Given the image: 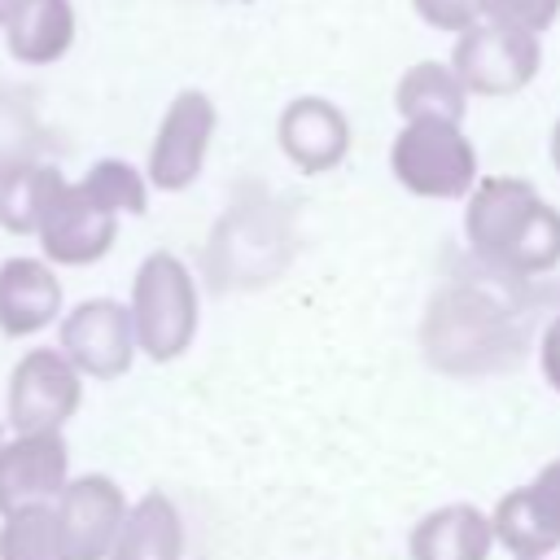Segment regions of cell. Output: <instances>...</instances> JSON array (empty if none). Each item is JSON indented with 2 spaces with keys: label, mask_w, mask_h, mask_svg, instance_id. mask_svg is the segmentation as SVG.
I'll return each mask as SVG.
<instances>
[{
  "label": "cell",
  "mask_w": 560,
  "mask_h": 560,
  "mask_svg": "<svg viewBox=\"0 0 560 560\" xmlns=\"http://www.w3.org/2000/svg\"><path fill=\"white\" fill-rule=\"evenodd\" d=\"M464 236L499 276L529 280L560 262V210L521 175H486L468 192Z\"/></svg>",
  "instance_id": "obj_1"
},
{
  "label": "cell",
  "mask_w": 560,
  "mask_h": 560,
  "mask_svg": "<svg viewBox=\"0 0 560 560\" xmlns=\"http://www.w3.org/2000/svg\"><path fill=\"white\" fill-rule=\"evenodd\" d=\"M420 337L429 363L451 376L494 372L503 363H516L521 354L516 315L477 284H446L442 293H433Z\"/></svg>",
  "instance_id": "obj_2"
},
{
  "label": "cell",
  "mask_w": 560,
  "mask_h": 560,
  "mask_svg": "<svg viewBox=\"0 0 560 560\" xmlns=\"http://www.w3.org/2000/svg\"><path fill=\"white\" fill-rule=\"evenodd\" d=\"M131 324L140 354L153 363L179 359L197 337V280L171 249H153L131 280Z\"/></svg>",
  "instance_id": "obj_3"
},
{
  "label": "cell",
  "mask_w": 560,
  "mask_h": 560,
  "mask_svg": "<svg viewBox=\"0 0 560 560\" xmlns=\"http://www.w3.org/2000/svg\"><path fill=\"white\" fill-rule=\"evenodd\" d=\"M389 175L424 201H459L477 188V149L459 122L411 118L389 140Z\"/></svg>",
  "instance_id": "obj_4"
},
{
  "label": "cell",
  "mask_w": 560,
  "mask_h": 560,
  "mask_svg": "<svg viewBox=\"0 0 560 560\" xmlns=\"http://www.w3.org/2000/svg\"><path fill=\"white\" fill-rule=\"evenodd\" d=\"M35 241L52 267H88L114 249L118 214H109L79 179H66L57 166H48L35 214Z\"/></svg>",
  "instance_id": "obj_5"
},
{
  "label": "cell",
  "mask_w": 560,
  "mask_h": 560,
  "mask_svg": "<svg viewBox=\"0 0 560 560\" xmlns=\"http://www.w3.org/2000/svg\"><path fill=\"white\" fill-rule=\"evenodd\" d=\"M214 131H219V105L201 88L175 92L149 144V162H144L149 184L158 192H184L188 184H197V175L206 171Z\"/></svg>",
  "instance_id": "obj_6"
},
{
  "label": "cell",
  "mask_w": 560,
  "mask_h": 560,
  "mask_svg": "<svg viewBox=\"0 0 560 560\" xmlns=\"http://www.w3.org/2000/svg\"><path fill=\"white\" fill-rule=\"evenodd\" d=\"M542 66V44L538 35L499 26V22H477L464 35H455L451 48V70L468 88V96H516L521 88L534 83Z\"/></svg>",
  "instance_id": "obj_7"
},
{
  "label": "cell",
  "mask_w": 560,
  "mask_h": 560,
  "mask_svg": "<svg viewBox=\"0 0 560 560\" xmlns=\"http://www.w3.org/2000/svg\"><path fill=\"white\" fill-rule=\"evenodd\" d=\"M289 258V232L284 219L254 201V206H236L232 214L219 219L210 249H206V267L214 276L219 289L228 284H267Z\"/></svg>",
  "instance_id": "obj_8"
},
{
  "label": "cell",
  "mask_w": 560,
  "mask_h": 560,
  "mask_svg": "<svg viewBox=\"0 0 560 560\" xmlns=\"http://www.w3.org/2000/svg\"><path fill=\"white\" fill-rule=\"evenodd\" d=\"M83 402V372L52 346L26 350L9 372L4 420L13 433H48L61 429Z\"/></svg>",
  "instance_id": "obj_9"
},
{
  "label": "cell",
  "mask_w": 560,
  "mask_h": 560,
  "mask_svg": "<svg viewBox=\"0 0 560 560\" xmlns=\"http://www.w3.org/2000/svg\"><path fill=\"white\" fill-rule=\"evenodd\" d=\"M57 350L88 381H118L140 354L131 311L114 298H88L70 306L57 319Z\"/></svg>",
  "instance_id": "obj_10"
},
{
  "label": "cell",
  "mask_w": 560,
  "mask_h": 560,
  "mask_svg": "<svg viewBox=\"0 0 560 560\" xmlns=\"http://www.w3.org/2000/svg\"><path fill=\"white\" fill-rule=\"evenodd\" d=\"M57 525L66 542V560H109L122 521H127V499L114 477L105 472H83L70 477L66 490L57 494Z\"/></svg>",
  "instance_id": "obj_11"
},
{
  "label": "cell",
  "mask_w": 560,
  "mask_h": 560,
  "mask_svg": "<svg viewBox=\"0 0 560 560\" xmlns=\"http://www.w3.org/2000/svg\"><path fill=\"white\" fill-rule=\"evenodd\" d=\"M70 481V446L61 429L18 433L0 446V516L35 503H57Z\"/></svg>",
  "instance_id": "obj_12"
},
{
  "label": "cell",
  "mask_w": 560,
  "mask_h": 560,
  "mask_svg": "<svg viewBox=\"0 0 560 560\" xmlns=\"http://www.w3.org/2000/svg\"><path fill=\"white\" fill-rule=\"evenodd\" d=\"M276 144L302 175H328L350 153V118L328 96H293L276 118Z\"/></svg>",
  "instance_id": "obj_13"
},
{
  "label": "cell",
  "mask_w": 560,
  "mask_h": 560,
  "mask_svg": "<svg viewBox=\"0 0 560 560\" xmlns=\"http://www.w3.org/2000/svg\"><path fill=\"white\" fill-rule=\"evenodd\" d=\"M52 319H61V280L48 258H4L0 262V332L35 337Z\"/></svg>",
  "instance_id": "obj_14"
},
{
  "label": "cell",
  "mask_w": 560,
  "mask_h": 560,
  "mask_svg": "<svg viewBox=\"0 0 560 560\" xmlns=\"http://www.w3.org/2000/svg\"><path fill=\"white\" fill-rule=\"evenodd\" d=\"M494 525L472 503H446L424 512L407 534L411 560H490Z\"/></svg>",
  "instance_id": "obj_15"
},
{
  "label": "cell",
  "mask_w": 560,
  "mask_h": 560,
  "mask_svg": "<svg viewBox=\"0 0 560 560\" xmlns=\"http://www.w3.org/2000/svg\"><path fill=\"white\" fill-rule=\"evenodd\" d=\"M4 48L22 66H52L74 48L79 18L70 0H26L0 31Z\"/></svg>",
  "instance_id": "obj_16"
},
{
  "label": "cell",
  "mask_w": 560,
  "mask_h": 560,
  "mask_svg": "<svg viewBox=\"0 0 560 560\" xmlns=\"http://www.w3.org/2000/svg\"><path fill=\"white\" fill-rule=\"evenodd\" d=\"M184 516L171 503V494L149 490L127 508L122 534L109 551V560H184Z\"/></svg>",
  "instance_id": "obj_17"
},
{
  "label": "cell",
  "mask_w": 560,
  "mask_h": 560,
  "mask_svg": "<svg viewBox=\"0 0 560 560\" xmlns=\"http://www.w3.org/2000/svg\"><path fill=\"white\" fill-rule=\"evenodd\" d=\"M394 109H398L402 122H411V118L464 122L468 88L459 83V74L451 70V61H416L394 83Z\"/></svg>",
  "instance_id": "obj_18"
},
{
  "label": "cell",
  "mask_w": 560,
  "mask_h": 560,
  "mask_svg": "<svg viewBox=\"0 0 560 560\" xmlns=\"http://www.w3.org/2000/svg\"><path fill=\"white\" fill-rule=\"evenodd\" d=\"M490 525H494V542L512 556V560H547L556 547H560V534L551 529V521L542 516L529 481L508 490L494 512H490Z\"/></svg>",
  "instance_id": "obj_19"
},
{
  "label": "cell",
  "mask_w": 560,
  "mask_h": 560,
  "mask_svg": "<svg viewBox=\"0 0 560 560\" xmlns=\"http://www.w3.org/2000/svg\"><path fill=\"white\" fill-rule=\"evenodd\" d=\"M0 560H66L61 525L52 503L4 512L0 521Z\"/></svg>",
  "instance_id": "obj_20"
},
{
  "label": "cell",
  "mask_w": 560,
  "mask_h": 560,
  "mask_svg": "<svg viewBox=\"0 0 560 560\" xmlns=\"http://www.w3.org/2000/svg\"><path fill=\"white\" fill-rule=\"evenodd\" d=\"M109 214H144L149 210V175L144 171H136L131 162H122V158H101V162H92L88 166V175L79 179Z\"/></svg>",
  "instance_id": "obj_21"
},
{
  "label": "cell",
  "mask_w": 560,
  "mask_h": 560,
  "mask_svg": "<svg viewBox=\"0 0 560 560\" xmlns=\"http://www.w3.org/2000/svg\"><path fill=\"white\" fill-rule=\"evenodd\" d=\"M48 162H31L18 171L0 175V228L13 236H35V214H39V192H44Z\"/></svg>",
  "instance_id": "obj_22"
},
{
  "label": "cell",
  "mask_w": 560,
  "mask_h": 560,
  "mask_svg": "<svg viewBox=\"0 0 560 560\" xmlns=\"http://www.w3.org/2000/svg\"><path fill=\"white\" fill-rule=\"evenodd\" d=\"M35 153H39V122H35V114L22 101L0 96V175L39 162Z\"/></svg>",
  "instance_id": "obj_23"
},
{
  "label": "cell",
  "mask_w": 560,
  "mask_h": 560,
  "mask_svg": "<svg viewBox=\"0 0 560 560\" xmlns=\"http://www.w3.org/2000/svg\"><path fill=\"white\" fill-rule=\"evenodd\" d=\"M481 13H486V22H499V26H512L525 35H542L556 26L560 0H481Z\"/></svg>",
  "instance_id": "obj_24"
},
{
  "label": "cell",
  "mask_w": 560,
  "mask_h": 560,
  "mask_svg": "<svg viewBox=\"0 0 560 560\" xmlns=\"http://www.w3.org/2000/svg\"><path fill=\"white\" fill-rule=\"evenodd\" d=\"M416 18L433 31H446V35H464L468 26L486 22L481 13V0H411Z\"/></svg>",
  "instance_id": "obj_25"
},
{
  "label": "cell",
  "mask_w": 560,
  "mask_h": 560,
  "mask_svg": "<svg viewBox=\"0 0 560 560\" xmlns=\"http://www.w3.org/2000/svg\"><path fill=\"white\" fill-rule=\"evenodd\" d=\"M529 490H534V499H538V508H542V516L551 521V529L560 534V459H551V464H542V468L534 472V481H529Z\"/></svg>",
  "instance_id": "obj_26"
},
{
  "label": "cell",
  "mask_w": 560,
  "mask_h": 560,
  "mask_svg": "<svg viewBox=\"0 0 560 560\" xmlns=\"http://www.w3.org/2000/svg\"><path fill=\"white\" fill-rule=\"evenodd\" d=\"M538 368H542V381L560 394V315L542 328V346H538Z\"/></svg>",
  "instance_id": "obj_27"
},
{
  "label": "cell",
  "mask_w": 560,
  "mask_h": 560,
  "mask_svg": "<svg viewBox=\"0 0 560 560\" xmlns=\"http://www.w3.org/2000/svg\"><path fill=\"white\" fill-rule=\"evenodd\" d=\"M547 153H551V166L560 171V118L551 122V140H547Z\"/></svg>",
  "instance_id": "obj_28"
},
{
  "label": "cell",
  "mask_w": 560,
  "mask_h": 560,
  "mask_svg": "<svg viewBox=\"0 0 560 560\" xmlns=\"http://www.w3.org/2000/svg\"><path fill=\"white\" fill-rule=\"evenodd\" d=\"M22 4H26V0H0V31L9 26V18H13V13L22 9Z\"/></svg>",
  "instance_id": "obj_29"
},
{
  "label": "cell",
  "mask_w": 560,
  "mask_h": 560,
  "mask_svg": "<svg viewBox=\"0 0 560 560\" xmlns=\"http://www.w3.org/2000/svg\"><path fill=\"white\" fill-rule=\"evenodd\" d=\"M4 442H9V438H4V420H0V446H4Z\"/></svg>",
  "instance_id": "obj_30"
}]
</instances>
